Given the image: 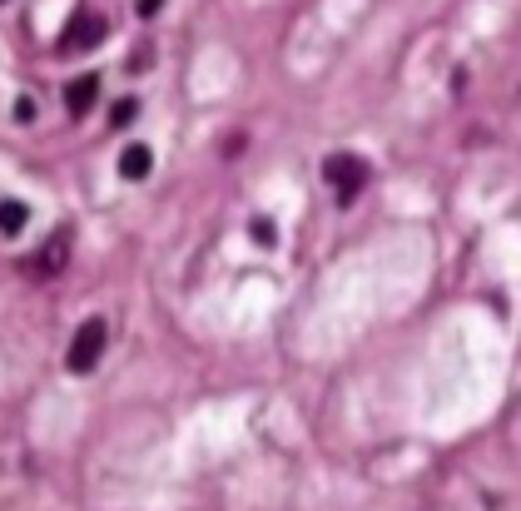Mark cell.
Wrapping results in <instances>:
<instances>
[{
    "label": "cell",
    "mask_w": 521,
    "mask_h": 511,
    "mask_svg": "<svg viewBox=\"0 0 521 511\" xmlns=\"http://www.w3.org/2000/svg\"><path fill=\"white\" fill-rule=\"evenodd\" d=\"M134 115H139V105H134V100H120V105L110 110V125L125 129V125H134Z\"/></svg>",
    "instance_id": "9c48e42d"
},
{
    "label": "cell",
    "mask_w": 521,
    "mask_h": 511,
    "mask_svg": "<svg viewBox=\"0 0 521 511\" xmlns=\"http://www.w3.org/2000/svg\"><path fill=\"white\" fill-rule=\"evenodd\" d=\"M110 35V25H105V15H95V10H75L70 20H65V30H60V55H80V50H95L100 40Z\"/></svg>",
    "instance_id": "3957f363"
},
{
    "label": "cell",
    "mask_w": 521,
    "mask_h": 511,
    "mask_svg": "<svg viewBox=\"0 0 521 511\" xmlns=\"http://www.w3.org/2000/svg\"><path fill=\"white\" fill-rule=\"evenodd\" d=\"M154 169V154H149V144H130L125 154H120V174L125 179H144Z\"/></svg>",
    "instance_id": "8992f818"
},
{
    "label": "cell",
    "mask_w": 521,
    "mask_h": 511,
    "mask_svg": "<svg viewBox=\"0 0 521 511\" xmlns=\"http://www.w3.org/2000/svg\"><path fill=\"white\" fill-rule=\"evenodd\" d=\"M0 229H5V239H15V234L25 229V204H20V199H5V209H0Z\"/></svg>",
    "instance_id": "52a82bcc"
},
{
    "label": "cell",
    "mask_w": 521,
    "mask_h": 511,
    "mask_svg": "<svg viewBox=\"0 0 521 511\" xmlns=\"http://www.w3.org/2000/svg\"><path fill=\"white\" fill-rule=\"evenodd\" d=\"M35 120V100H15V125H30Z\"/></svg>",
    "instance_id": "30bf717a"
},
{
    "label": "cell",
    "mask_w": 521,
    "mask_h": 511,
    "mask_svg": "<svg viewBox=\"0 0 521 511\" xmlns=\"http://www.w3.org/2000/svg\"><path fill=\"white\" fill-rule=\"evenodd\" d=\"M249 229H254V244H259V249H273V244H278V229H273V219H254Z\"/></svg>",
    "instance_id": "ba28073f"
},
{
    "label": "cell",
    "mask_w": 521,
    "mask_h": 511,
    "mask_svg": "<svg viewBox=\"0 0 521 511\" xmlns=\"http://www.w3.org/2000/svg\"><path fill=\"white\" fill-rule=\"evenodd\" d=\"M65 263H70V229H55V234L45 239V249L25 263V273H35V278H60Z\"/></svg>",
    "instance_id": "277c9868"
},
{
    "label": "cell",
    "mask_w": 521,
    "mask_h": 511,
    "mask_svg": "<svg viewBox=\"0 0 521 511\" xmlns=\"http://www.w3.org/2000/svg\"><path fill=\"white\" fill-rule=\"evenodd\" d=\"M323 179L338 189V204H353L368 184V159L363 154H328L323 159Z\"/></svg>",
    "instance_id": "7a4b0ae2"
},
{
    "label": "cell",
    "mask_w": 521,
    "mask_h": 511,
    "mask_svg": "<svg viewBox=\"0 0 521 511\" xmlns=\"http://www.w3.org/2000/svg\"><path fill=\"white\" fill-rule=\"evenodd\" d=\"M105 343H110V323H105V318H85V323L75 328V338H70L65 368H70V373H95Z\"/></svg>",
    "instance_id": "6da1fadb"
},
{
    "label": "cell",
    "mask_w": 521,
    "mask_h": 511,
    "mask_svg": "<svg viewBox=\"0 0 521 511\" xmlns=\"http://www.w3.org/2000/svg\"><path fill=\"white\" fill-rule=\"evenodd\" d=\"M95 95H100V75H80L70 90H65V110L80 120V115H90V105H95Z\"/></svg>",
    "instance_id": "5b68a950"
},
{
    "label": "cell",
    "mask_w": 521,
    "mask_h": 511,
    "mask_svg": "<svg viewBox=\"0 0 521 511\" xmlns=\"http://www.w3.org/2000/svg\"><path fill=\"white\" fill-rule=\"evenodd\" d=\"M159 5H164V0H134V10H139L144 20H149V15H159Z\"/></svg>",
    "instance_id": "8fae6325"
}]
</instances>
